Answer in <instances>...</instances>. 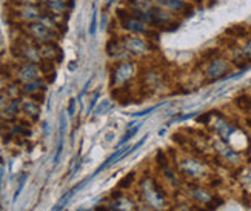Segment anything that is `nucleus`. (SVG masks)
Segmentation results:
<instances>
[{"mask_svg":"<svg viewBox=\"0 0 251 211\" xmlns=\"http://www.w3.org/2000/svg\"><path fill=\"white\" fill-rule=\"evenodd\" d=\"M163 106V104H159V105H154V106H150V108H147V109H144V111H140V113H136V114H133L134 117H142V116H147V114H150V113H152L154 109H159V108H162Z\"/></svg>","mask_w":251,"mask_h":211,"instance_id":"obj_31","label":"nucleus"},{"mask_svg":"<svg viewBox=\"0 0 251 211\" xmlns=\"http://www.w3.org/2000/svg\"><path fill=\"white\" fill-rule=\"evenodd\" d=\"M211 148L216 154V158L226 165L237 166V165L242 163V154L239 153L236 148H233L228 142H225L219 137H216L211 142Z\"/></svg>","mask_w":251,"mask_h":211,"instance_id":"obj_8","label":"nucleus"},{"mask_svg":"<svg viewBox=\"0 0 251 211\" xmlns=\"http://www.w3.org/2000/svg\"><path fill=\"white\" fill-rule=\"evenodd\" d=\"M14 5H39V0H13Z\"/></svg>","mask_w":251,"mask_h":211,"instance_id":"obj_35","label":"nucleus"},{"mask_svg":"<svg viewBox=\"0 0 251 211\" xmlns=\"http://www.w3.org/2000/svg\"><path fill=\"white\" fill-rule=\"evenodd\" d=\"M75 113V99H71L70 101V105H68V116L73 117Z\"/></svg>","mask_w":251,"mask_h":211,"instance_id":"obj_37","label":"nucleus"},{"mask_svg":"<svg viewBox=\"0 0 251 211\" xmlns=\"http://www.w3.org/2000/svg\"><path fill=\"white\" fill-rule=\"evenodd\" d=\"M126 5L129 11H150L154 6L152 0H126Z\"/></svg>","mask_w":251,"mask_h":211,"instance_id":"obj_25","label":"nucleus"},{"mask_svg":"<svg viewBox=\"0 0 251 211\" xmlns=\"http://www.w3.org/2000/svg\"><path fill=\"white\" fill-rule=\"evenodd\" d=\"M177 171L191 181H201L208 176V163L198 154H188L177 160Z\"/></svg>","mask_w":251,"mask_h":211,"instance_id":"obj_2","label":"nucleus"},{"mask_svg":"<svg viewBox=\"0 0 251 211\" xmlns=\"http://www.w3.org/2000/svg\"><path fill=\"white\" fill-rule=\"evenodd\" d=\"M230 59L234 66L248 68V65L251 63V34L242 40H239V43H234Z\"/></svg>","mask_w":251,"mask_h":211,"instance_id":"obj_12","label":"nucleus"},{"mask_svg":"<svg viewBox=\"0 0 251 211\" xmlns=\"http://www.w3.org/2000/svg\"><path fill=\"white\" fill-rule=\"evenodd\" d=\"M140 193L144 196L145 202L154 208V211H163L167 208V194L162 190V186L156 179L151 176H147L145 179L140 181Z\"/></svg>","mask_w":251,"mask_h":211,"instance_id":"obj_6","label":"nucleus"},{"mask_svg":"<svg viewBox=\"0 0 251 211\" xmlns=\"http://www.w3.org/2000/svg\"><path fill=\"white\" fill-rule=\"evenodd\" d=\"M65 130H67V116H60V127H59V142H57V150L54 154V163H57L60 159V154L63 150V139H65Z\"/></svg>","mask_w":251,"mask_h":211,"instance_id":"obj_24","label":"nucleus"},{"mask_svg":"<svg viewBox=\"0 0 251 211\" xmlns=\"http://www.w3.org/2000/svg\"><path fill=\"white\" fill-rule=\"evenodd\" d=\"M40 47V55H42V62H57L62 57V51L56 42H50V43H43Z\"/></svg>","mask_w":251,"mask_h":211,"instance_id":"obj_18","label":"nucleus"},{"mask_svg":"<svg viewBox=\"0 0 251 211\" xmlns=\"http://www.w3.org/2000/svg\"><path fill=\"white\" fill-rule=\"evenodd\" d=\"M97 31V9H93V16H91V24H90V36H94Z\"/></svg>","mask_w":251,"mask_h":211,"instance_id":"obj_30","label":"nucleus"},{"mask_svg":"<svg viewBox=\"0 0 251 211\" xmlns=\"http://www.w3.org/2000/svg\"><path fill=\"white\" fill-rule=\"evenodd\" d=\"M26 174H22V179L19 181V188H17V190H16V193H14V201H16V199L19 197V194H20V191L22 190H24V185H25V182H26Z\"/></svg>","mask_w":251,"mask_h":211,"instance_id":"obj_33","label":"nucleus"},{"mask_svg":"<svg viewBox=\"0 0 251 211\" xmlns=\"http://www.w3.org/2000/svg\"><path fill=\"white\" fill-rule=\"evenodd\" d=\"M17 57L22 62H31V63H42V55H40V47L36 42H32L26 36L22 37L17 42V50H16Z\"/></svg>","mask_w":251,"mask_h":211,"instance_id":"obj_11","label":"nucleus"},{"mask_svg":"<svg viewBox=\"0 0 251 211\" xmlns=\"http://www.w3.org/2000/svg\"><path fill=\"white\" fill-rule=\"evenodd\" d=\"M190 2H191V0H190Z\"/></svg>","mask_w":251,"mask_h":211,"instance_id":"obj_41","label":"nucleus"},{"mask_svg":"<svg viewBox=\"0 0 251 211\" xmlns=\"http://www.w3.org/2000/svg\"><path fill=\"white\" fill-rule=\"evenodd\" d=\"M111 106H113V104H111L110 99H106V101L100 102V105L96 108V116H102V114H105L108 109H111Z\"/></svg>","mask_w":251,"mask_h":211,"instance_id":"obj_28","label":"nucleus"},{"mask_svg":"<svg viewBox=\"0 0 251 211\" xmlns=\"http://www.w3.org/2000/svg\"><path fill=\"white\" fill-rule=\"evenodd\" d=\"M90 85H91V79H90L88 82H86V83H85V86H83V90H82V91H80V94H79V101H82V97H83V96L86 94V91H88V88H90Z\"/></svg>","mask_w":251,"mask_h":211,"instance_id":"obj_38","label":"nucleus"},{"mask_svg":"<svg viewBox=\"0 0 251 211\" xmlns=\"http://www.w3.org/2000/svg\"><path fill=\"white\" fill-rule=\"evenodd\" d=\"M42 8L52 16H67L70 9V2L68 0H47Z\"/></svg>","mask_w":251,"mask_h":211,"instance_id":"obj_19","label":"nucleus"},{"mask_svg":"<svg viewBox=\"0 0 251 211\" xmlns=\"http://www.w3.org/2000/svg\"><path fill=\"white\" fill-rule=\"evenodd\" d=\"M150 20L154 29H173L179 25L180 17L154 5L150 9Z\"/></svg>","mask_w":251,"mask_h":211,"instance_id":"obj_9","label":"nucleus"},{"mask_svg":"<svg viewBox=\"0 0 251 211\" xmlns=\"http://www.w3.org/2000/svg\"><path fill=\"white\" fill-rule=\"evenodd\" d=\"M234 105L239 111H244V113H250L251 111V96L248 94H242L237 96L234 99Z\"/></svg>","mask_w":251,"mask_h":211,"instance_id":"obj_26","label":"nucleus"},{"mask_svg":"<svg viewBox=\"0 0 251 211\" xmlns=\"http://www.w3.org/2000/svg\"><path fill=\"white\" fill-rule=\"evenodd\" d=\"M142 85L150 91H156L163 85V73L156 66H150L142 73Z\"/></svg>","mask_w":251,"mask_h":211,"instance_id":"obj_17","label":"nucleus"},{"mask_svg":"<svg viewBox=\"0 0 251 211\" xmlns=\"http://www.w3.org/2000/svg\"><path fill=\"white\" fill-rule=\"evenodd\" d=\"M9 101H11V99L6 96V93L5 91H0V109L5 108L9 104Z\"/></svg>","mask_w":251,"mask_h":211,"instance_id":"obj_34","label":"nucleus"},{"mask_svg":"<svg viewBox=\"0 0 251 211\" xmlns=\"http://www.w3.org/2000/svg\"><path fill=\"white\" fill-rule=\"evenodd\" d=\"M24 31V36L31 39L32 42H36L37 45H43V43H50V42H57L59 39V32H54L50 28H47L40 22H32V24H26L22 28Z\"/></svg>","mask_w":251,"mask_h":211,"instance_id":"obj_7","label":"nucleus"},{"mask_svg":"<svg viewBox=\"0 0 251 211\" xmlns=\"http://www.w3.org/2000/svg\"><path fill=\"white\" fill-rule=\"evenodd\" d=\"M139 131V125H134V127H131V128H128L126 130V132L124 134V137L119 140V143H117V148H121V147H124V145H126L128 143V140L129 139H133L134 137V134Z\"/></svg>","mask_w":251,"mask_h":211,"instance_id":"obj_27","label":"nucleus"},{"mask_svg":"<svg viewBox=\"0 0 251 211\" xmlns=\"http://www.w3.org/2000/svg\"><path fill=\"white\" fill-rule=\"evenodd\" d=\"M45 90H47V82L40 77V79H37V80H32V82L22 85V96L34 97V96L43 94Z\"/></svg>","mask_w":251,"mask_h":211,"instance_id":"obj_21","label":"nucleus"},{"mask_svg":"<svg viewBox=\"0 0 251 211\" xmlns=\"http://www.w3.org/2000/svg\"><path fill=\"white\" fill-rule=\"evenodd\" d=\"M121 39L131 59H148L150 55L156 53V47L150 37L139 34H124Z\"/></svg>","mask_w":251,"mask_h":211,"instance_id":"obj_4","label":"nucleus"},{"mask_svg":"<svg viewBox=\"0 0 251 211\" xmlns=\"http://www.w3.org/2000/svg\"><path fill=\"white\" fill-rule=\"evenodd\" d=\"M117 19H119L121 29L125 34H139V36H145L151 39L157 31L152 26H150L148 24H145V22H142L139 17H136L129 9H119Z\"/></svg>","mask_w":251,"mask_h":211,"instance_id":"obj_3","label":"nucleus"},{"mask_svg":"<svg viewBox=\"0 0 251 211\" xmlns=\"http://www.w3.org/2000/svg\"><path fill=\"white\" fill-rule=\"evenodd\" d=\"M156 6L170 11V13L176 14L179 17L185 16V14H190L194 11L193 2L190 0H152Z\"/></svg>","mask_w":251,"mask_h":211,"instance_id":"obj_15","label":"nucleus"},{"mask_svg":"<svg viewBox=\"0 0 251 211\" xmlns=\"http://www.w3.org/2000/svg\"><path fill=\"white\" fill-rule=\"evenodd\" d=\"M22 113H24L29 120H37L40 116V104L34 101L32 97H22Z\"/></svg>","mask_w":251,"mask_h":211,"instance_id":"obj_20","label":"nucleus"},{"mask_svg":"<svg viewBox=\"0 0 251 211\" xmlns=\"http://www.w3.org/2000/svg\"><path fill=\"white\" fill-rule=\"evenodd\" d=\"M190 196L194 199L196 202H199V204H205L206 207L210 205V202L213 201V197L208 191L205 190V188L199 186V185H194V186H190Z\"/></svg>","mask_w":251,"mask_h":211,"instance_id":"obj_23","label":"nucleus"},{"mask_svg":"<svg viewBox=\"0 0 251 211\" xmlns=\"http://www.w3.org/2000/svg\"><path fill=\"white\" fill-rule=\"evenodd\" d=\"M105 53L114 63L117 62H125V60H131V55L128 54V51L125 50L122 39L121 37H113L108 40L106 47H105Z\"/></svg>","mask_w":251,"mask_h":211,"instance_id":"obj_16","label":"nucleus"},{"mask_svg":"<svg viewBox=\"0 0 251 211\" xmlns=\"http://www.w3.org/2000/svg\"><path fill=\"white\" fill-rule=\"evenodd\" d=\"M43 14V8L40 5H14L13 6V17L20 22L22 25L37 22Z\"/></svg>","mask_w":251,"mask_h":211,"instance_id":"obj_14","label":"nucleus"},{"mask_svg":"<svg viewBox=\"0 0 251 211\" xmlns=\"http://www.w3.org/2000/svg\"><path fill=\"white\" fill-rule=\"evenodd\" d=\"M99 91H96L94 93V96H93V99H91V102H90V106H88V113H91V111L94 109V106H96V104H97V99H99Z\"/></svg>","mask_w":251,"mask_h":211,"instance_id":"obj_36","label":"nucleus"},{"mask_svg":"<svg viewBox=\"0 0 251 211\" xmlns=\"http://www.w3.org/2000/svg\"><path fill=\"white\" fill-rule=\"evenodd\" d=\"M139 74V66L134 59L117 62L113 65L110 73V86L111 90H121V88L129 86Z\"/></svg>","mask_w":251,"mask_h":211,"instance_id":"obj_1","label":"nucleus"},{"mask_svg":"<svg viewBox=\"0 0 251 211\" xmlns=\"http://www.w3.org/2000/svg\"><path fill=\"white\" fill-rule=\"evenodd\" d=\"M210 125L213 128V132L216 134V137H219L228 143H230L231 137L237 132V127L233 124V122L228 120L224 114L216 113V111H213V119H211Z\"/></svg>","mask_w":251,"mask_h":211,"instance_id":"obj_10","label":"nucleus"},{"mask_svg":"<svg viewBox=\"0 0 251 211\" xmlns=\"http://www.w3.org/2000/svg\"><path fill=\"white\" fill-rule=\"evenodd\" d=\"M231 59L225 54H217L214 57L208 59L203 65L202 76L206 82H217L221 79H225L226 74H230L233 70Z\"/></svg>","mask_w":251,"mask_h":211,"instance_id":"obj_5","label":"nucleus"},{"mask_svg":"<svg viewBox=\"0 0 251 211\" xmlns=\"http://www.w3.org/2000/svg\"><path fill=\"white\" fill-rule=\"evenodd\" d=\"M2 177H3V166H0V182H2Z\"/></svg>","mask_w":251,"mask_h":211,"instance_id":"obj_40","label":"nucleus"},{"mask_svg":"<svg viewBox=\"0 0 251 211\" xmlns=\"http://www.w3.org/2000/svg\"><path fill=\"white\" fill-rule=\"evenodd\" d=\"M111 211H137V207L134 204L133 199H129L128 196H119L114 199V202L110 205Z\"/></svg>","mask_w":251,"mask_h":211,"instance_id":"obj_22","label":"nucleus"},{"mask_svg":"<svg viewBox=\"0 0 251 211\" xmlns=\"http://www.w3.org/2000/svg\"><path fill=\"white\" fill-rule=\"evenodd\" d=\"M211 119H213V111L211 113H205L201 117H198V122L199 124H203V125H208V124H211Z\"/></svg>","mask_w":251,"mask_h":211,"instance_id":"obj_32","label":"nucleus"},{"mask_svg":"<svg viewBox=\"0 0 251 211\" xmlns=\"http://www.w3.org/2000/svg\"><path fill=\"white\" fill-rule=\"evenodd\" d=\"M133 181H134V173H129V174H126L124 179L119 182V188L121 190H125V188H128L131 184H133Z\"/></svg>","mask_w":251,"mask_h":211,"instance_id":"obj_29","label":"nucleus"},{"mask_svg":"<svg viewBox=\"0 0 251 211\" xmlns=\"http://www.w3.org/2000/svg\"><path fill=\"white\" fill-rule=\"evenodd\" d=\"M5 86H6V83H5V77L0 74V91H3L5 90Z\"/></svg>","mask_w":251,"mask_h":211,"instance_id":"obj_39","label":"nucleus"},{"mask_svg":"<svg viewBox=\"0 0 251 211\" xmlns=\"http://www.w3.org/2000/svg\"><path fill=\"white\" fill-rule=\"evenodd\" d=\"M42 76H43V73L40 68V63H31V62H20L16 66V70L13 71L14 80L19 82L20 85L37 80Z\"/></svg>","mask_w":251,"mask_h":211,"instance_id":"obj_13","label":"nucleus"}]
</instances>
